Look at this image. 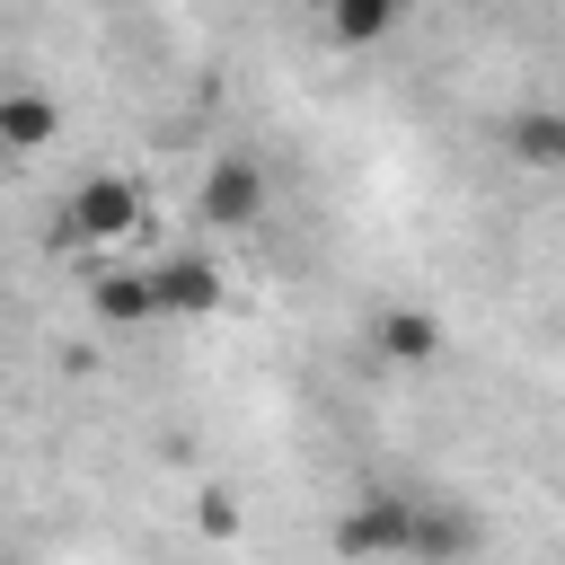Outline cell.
Here are the masks:
<instances>
[{
    "label": "cell",
    "mask_w": 565,
    "mask_h": 565,
    "mask_svg": "<svg viewBox=\"0 0 565 565\" xmlns=\"http://www.w3.org/2000/svg\"><path fill=\"white\" fill-rule=\"evenodd\" d=\"M132 230H141V185H132V177L97 168V177L71 185V203H62V238H71V247H115V238H132Z\"/></svg>",
    "instance_id": "obj_1"
},
{
    "label": "cell",
    "mask_w": 565,
    "mask_h": 565,
    "mask_svg": "<svg viewBox=\"0 0 565 565\" xmlns=\"http://www.w3.org/2000/svg\"><path fill=\"white\" fill-rule=\"evenodd\" d=\"M265 203H274V177L256 168V159H212L203 168V185H194V212L212 221V230H256L265 221Z\"/></svg>",
    "instance_id": "obj_2"
},
{
    "label": "cell",
    "mask_w": 565,
    "mask_h": 565,
    "mask_svg": "<svg viewBox=\"0 0 565 565\" xmlns=\"http://www.w3.org/2000/svg\"><path fill=\"white\" fill-rule=\"evenodd\" d=\"M318 18H327V35H335L344 53H362V44H380V35L406 18V0H318Z\"/></svg>",
    "instance_id": "obj_9"
},
{
    "label": "cell",
    "mask_w": 565,
    "mask_h": 565,
    "mask_svg": "<svg viewBox=\"0 0 565 565\" xmlns=\"http://www.w3.org/2000/svg\"><path fill=\"white\" fill-rule=\"evenodd\" d=\"M44 141H62V106L44 88H0V150L9 159H35Z\"/></svg>",
    "instance_id": "obj_7"
},
{
    "label": "cell",
    "mask_w": 565,
    "mask_h": 565,
    "mask_svg": "<svg viewBox=\"0 0 565 565\" xmlns=\"http://www.w3.org/2000/svg\"><path fill=\"white\" fill-rule=\"evenodd\" d=\"M194 521H203L212 539H230V530H238V503H230V494H203V503H194Z\"/></svg>",
    "instance_id": "obj_11"
},
{
    "label": "cell",
    "mask_w": 565,
    "mask_h": 565,
    "mask_svg": "<svg viewBox=\"0 0 565 565\" xmlns=\"http://www.w3.org/2000/svg\"><path fill=\"white\" fill-rule=\"evenodd\" d=\"M150 274H159V309H168V318H212V309H221V265H212V256L185 247V256H159Z\"/></svg>",
    "instance_id": "obj_6"
},
{
    "label": "cell",
    "mask_w": 565,
    "mask_h": 565,
    "mask_svg": "<svg viewBox=\"0 0 565 565\" xmlns=\"http://www.w3.org/2000/svg\"><path fill=\"white\" fill-rule=\"evenodd\" d=\"M88 309H97L106 327H150V318H168V309H159V274H150V265H106V274L88 282Z\"/></svg>",
    "instance_id": "obj_5"
},
{
    "label": "cell",
    "mask_w": 565,
    "mask_h": 565,
    "mask_svg": "<svg viewBox=\"0 0 565 565\" xmlns=\"http://www.w3.org/2000/svg\"><path fill=\"white\" fill-rule=\"evenodd\" d=\"M371 353L397 362V371H424V362H441V318L415 309V300H397V309L371 318Z\"/></svg>",
    "instance_id": "obj_4"
},
{
    "label": "cell",
    "mask_w": 565,
    "mask_h": 565,
    "mask_svg": "<svg viewBox=\"0 0 565 565\" xmlns=\"http://www.w3.org/2000/svg\"><path fill=\"white\" fill-rule=\"evenodd\" d=\"M503 150L539 177H565V106H521L503 115Z\"/></svg>",
    "instance_id": "obj_8"
},
{
    "label": "cell",
    "mask_w": 565,
    "mask_h": 565,
    "mask_svg": "<svg viewBox=\"0 0 565 565\" xmlns=\"http://www.w3.org/2000/svg\"><path fill=\"white\" fill-rule=\"evenodd\" d=\"M477 539H486V530H477L468 512H450V503L424 494V503H415V539H406V556H468Z\"/></svg>",
    "instance_id": "obj_10"
},
{
    "label": "cell",
    "mask_w": 565,
    "mask_h": 565,
    "mask_svg": "<svg viewBox=\"0 0 565 565\" xmlns=\"http://www.w3.org/2000/svg\"><path fill=\"white\" fill-rule=\"evenodd\" d=\"M406 539H415V494H371L335 521L344 556H406Z\"/></svg>",
    "instance_id": "obj_3"
}]
</instances>
